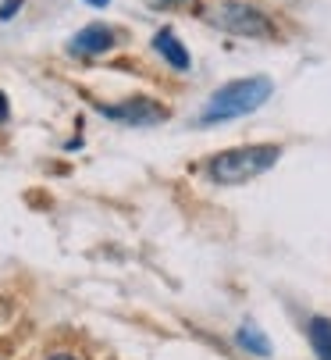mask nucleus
<instances>
[{
    "mask_svg": "<svg viewBox=\"0 0 331 360\" xmlns=\"http://www.w3.org/2000/svg\"><path fill=\"white\" fill-rule=\"evenodd\" d=\"M274 93V82L267 75H253V79H235L228 86H221L217 93H210L207 108L200 111V125H217V122H232V118H246L257 108H264Z\"/></svg>",
    "mask_w": 331,
    "mask_h": 360,
    "instance_id": "1",
    "label": "nucleus"
},
{
    "mask_svg": "<svg viewBox=\"0 0 331 360\" xmlns=\"http://www.w3.org/2000/svg\"><path fill=\"white\" fill-rule=\"evenodd\" d=\"M282 158V146L274 143H257V146H235V150H225L217 153V158L210 161V179L221 182V186H242L264 172H271L274 165H278Z\"/></svg>",
    "mask_w": 331,
    "mask_h": 360,
    "instance_id": "2",
    "label": "nucleus"
},
{
    "mask_svg": "<svg viewBox=\"0 0 331 360\" xmlns=\"http://www.w3.org/2000/svg\"><path fill=\"white\" fill-rule=\"evenodd\" d=\"M207 22L221 32H232V36H249V39H267L274 36V25L264 11L246 8V4H217L210 8Z\"/></svg>",
    "mask_w": 331,
    "mask_h": 360,
    "instance_id": "3",
    "label": "nucleus"
},
{
    "mask_svg": "<svg viewBox=\"0 0 331 360\" xmlns=\"http://www.w3.org/2000/svg\"><path fill=\"white\" fill-rule=\"evenodd\" d=\"M100 115L110 118V122H122V125H136V129L160 125L164 118H168L164 104H157V100H150V96H132V100H125V104H103Z\"/></svg>",
    "mask_w": 331,
    "mask_h": 360,
    "instance_id": "4",
    "label": "nucleus"
},
{
    "mask_svg": "<svg viewBox=\"0 0 331 360\" xmlns=\"http://www.w3.org/2000/svg\"><path fill=\"white\" fill-rule=\"evenodd\" d=\"M115 29H107V25H86L82 32H75L72 36V43H68V54L72 58H100V54H107L110 46H115Z\"/></svg>",
    "mask_w": 331,
    "mask_h": 360,
    "instance_id": "5",
    "label": "nucleus"
},
{
    "mask_svg": "<svg viewBox=\"0 0 331 360\" xmlns=\"http://www.w3.org/2000/svg\"><path fill=\"white\" fill-rule=\"evenodd\" d=\"M153 50H157V54L164 58V61H168L175 72H189V50L182 46V39L171 32V29H160L157 36H153Z\"/></svg>",
    "mask_w": 331,
    "mask_h": 360,
    "instance_id": "6",
    "label": "nucleus"
},
{
    "mask_svg": "<svg viewBox=\"0 0 331 360\" xmlns=\"http://www.w3.org/2000/svg\"><path fill=\"white\" fill-rule=\"evenodd\" d=\"M306 335H310L313 356L317 360H331V318H310Z\"/></svg>",
    "mask_w": 331,
    "mask_h": 360,
    "instance_id": "7",
    "label": "nucleus"
},
{
    "mask_svg": "<svg viewBox=\"0 0 331 360\" xmlns=\"http://www.w3.org/2000/svg\"><path fill=\"white\" fill-rule=\"evenodd\" d=\"M239 346L249 349V353H257V356H271V342L264 339V332L257 325H242L239 328Z\"/></svg>",
    "mask_w": 331,
    "mask_h": 360,
    "instance_id": "8",
    "label": "nucleus"
},
{
    "mask_svg": "<svg viewBox=\"0 0 331 360\" xmlns=\"http://www.w3.org/2000/svg\"><path fill=\"white\" fill-rule=\"evenodd\" d=\"M18 8H22V0H4V4H0V22H8Z\"/></svg>",
    "mask_w": 331,
    "mask_h": 360,
    "instance_id": "9",
    "label": "nucleus"
},
{
    "mask_svg": "<svg viewBox=\"0 0 331 360\" xmlns=\"http://www.w3.org/2000/svg\"><path fill=\"white\" fill-rule=\"evenodd\" d=\"M0 122H8V96L0 93Z\"/></svg>",
    "mask_w": 331,
    "mask_h": 360,
    "instance_id": "10",
    "label": "nucleus"
},
{
    "mask_svg": "<svg viewBox=\"0 0 331 360\" xmlns=\"http://www.w3.org/2000/svg\"><path fill=\"white\" fill-rule=\"evenodd\" d=\"M46 360H75L72 353H53V356H46Z\"/></svg>",
    "mask_w": 331,
    "mask_h": 360,
    "instance_id": "11",
    "label": "nucleus"
},
{
    "mask_svg": "<svg viewBox=\"0 0 331 360\" xmlns=\"http://www.w3.org/2000/svg\"><path fill=\"white\" fill-rule=\"evenodd\" d=\"M86 4H93V8H107L110 0H86Z\"/></svg>",
    "mask_w": 331,
    "mask_h": 360,
    "instance_id": "12",
    "label": "nucleus"
},
{
    "mask_svg": "<svg viewBox=\"0 0 331 360\" xmlns=\"http://www.w3.org/2000/svg\"><path fill=\"white\" fill-rule=\"evenodd\" d=\"M153 4H182V0H153Z\"/></svg>",
    "mask_w": 331,
    "mask_h": 360,
    "instance_id": "13",
    "label": "nucleus"
}]
</instances>
